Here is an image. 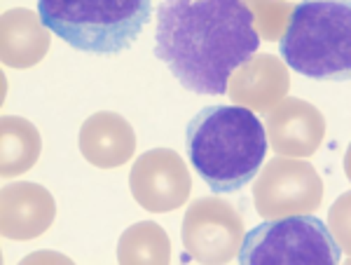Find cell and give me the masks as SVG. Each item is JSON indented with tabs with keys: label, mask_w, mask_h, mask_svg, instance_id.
Segmentation results:
<instances>
[{
	"label": "cell",
	"mask_w": 351,
	"mask_h": 265,
	"mask_svg": "<svg viewBox=\"0 0 351 265\" xmlns=\"http://www.w3.org/2000/svg\"><path fill=\"white\" fill-rule=\"evenodd\" d=\"M342 261L335 235L316 216L269 218L256 225L243 238L239 263L271 265V263H302V265H335Z\"/></svg>",
	"instance_id": "obj_5"
},
{
	"label": "cell",
	"mask_w": 351,
	"mask_h": 265,
	"mask_svg": "<svg viewBox=\"0 0 351 265\" xmlns=\"http://www.w3.org/2000/svg\"><path fill=\"white\" fill-rule=\"evenodd\" d=\"M185 261L228 263L239 256L243 221L239 211L220 197H199L188 207L180 230Z\"/></svg>",
	"instance_id": "obj_7"
},
{
	"label": "cell",
	"mask_w": 351,
	"mask_h": 265,
	"mask_svg": "<svg viewBox=\"0 0 351 265\" xmlns=\"http://www.w3.org/2000/svg\"><path fill=\"white\" fill-rule=\"evenodd\" d=\"M28 10H12L3 16V61L8 66H31L43 59L47 49V38L33 21Z\"/></svg>",
	"instance_id": "obj_13"
},
{
	"label": "cell",
	"mask_w": 351,
	"mask_h": 265,
	"mask_svg": "<svg viewBox=\"0 0 351 265\" xmlns=\"http://www.w3.org/2000/svg\"><path fill=\"white\" fill-rule=\"evenodd\" d=\"M120 263H169L171 242L157 223H136L120 240Z\"/></svg>",
	"instance_id": "obj_15"
},
{
	"label": "cell",
	"mask_w": 351,
	"mask_h": 265,
	"mask_svg": "<svg viewBox=\"0 0 351 265\" xmlns=\"http://www.w3.org/2000/svg\"><path fill=\"white\" fill-rule=\"evenodd\" d=\"M230 84V97L234 104L251 111H269L288 92L286 66L274 54H260L234 73Z\"/></svg>",
	"instance_id": "obj_12"
},
{
	"label": "cell",
	"mask_w": 351,
	"mask_h": 265,
	"mask_svg": "<svg viewBox=\"0 0 351 265\" xmlns=\"http://www.w3.org/2000/svg\"><path fill=\"white\" fill-rule=\"evenodd\" d=\"M246 3H251L253 8H256L253 16L258 14L256 21H258L260 38H265V41H276V38L284 36V33H281L284 16L293 12L288 5H279V8H276L274 0H246Z\"/></svg>",
	"instance_id": "obj_16"
},
{
	"label": "cell",
	"mask_w": 351,
	"mask_h": 265,
	"mask_svg": "<svg viewBox=\"0 0 351 265\" xmlns=\"http://www.w3.org/2000/svg\"><path fill=\"white\" fill-rule=\"evenodd\" d=\"M253 200L263 218L309 214L324 200V181L309 162L298 157H274L260 169Z\"/></svg>",
	"instance_id": "obj_6"
},
{
	"label": "cell",
	"mask_w": 351,
	"mask_h": 265,
	"mask_svg": "<svg viewBox=\"0 0 351 265\" xmlns=\"http://www.w3.org/2000/svg\"><path fill=\"white\" fill-rule=\"evenodd\" d=\"M132 195L148 211H173L190 197L192 178L183 157L171 148L148 150L134 162Z\"/></svg>",
	"instance_id": "obj_8"
},
{
	"label": "cell",
	"mask_w": 351,
	"mask_h": 265,
	"mask_svg": "<svg viewBox=\"0 0 351 265\" xmlns=\"http://www.w3.org/2000/svg\"><path fill=\"white\" fill-rule=\"evenodd\" d=\"M279 52L311 80H351V0H300L279 38Z\"/></svg>",
	"instance_id": "obj_3"
},
{
	"label": "cell",
	"mask_w": 351,
	"mask_h": 265,
	"mask_svg": "<svg viewBox=\"0 0 351 265\" xmlns=\"http://www.w3.org/2000/svg\"><path fill=\"white\" fill-rule=\"evenodd\" d=\"M328 223H330V233L335 235L339 249L347 251L351 258V190L339 195L335 205L330 207Z\"/></svg>",
	"instance_id": "obj_17"
},
{
	"label": "cell",
	"mask_w": 351,
	"mask_h": 265,
	"mask_svg": "<svg viewBox=\"0 0 351 265\" xmlns=\"http://www.w3.org/2000/svg\"><path fill=\"white\" fill-rule=\"evenodd\" d=\"M80 150L94 167H120L136 150L134 129L117 113H96L80 129Z\"/></svg>",
	"instance_id": "obj_11"
},
{
	"label": "cell",
	"mask_w": 351,
	"mask_h": 265,
	"mask_svg": "<svg viewBox=\"0 0 351 265\" xmlns=\"http://www.w3.org/2000/svg\"><path fill=\"white\" fill-rule=\"evenodd\" d=\"M185 150L213 193H239L267 155V129L246 106H206L190 120Z\"/></svg>",
	"instance_id": "obj_2"
},
{
	"label": "cell",
	"mask_w": 351,
	"mask_h": 265,
	"mask_svg": "<svg viewBox=\"0 0 351 265\" xmlns=\"http://www.w3.org/2000/svg\"><path fill=\"white\" fill-rule=\"evenodd\" d=\"M54 221V200L43 185L14 183L3 188V235L31 240Z\"/></svg>",
	"instance_id": "obj_10"
},
{
	"label": "cell",
	"mask_w": 351,
	"mask_h": 265,
	"mask_svg": "<svg viewBox=\"0 0 351 265\" xmlns=\"http://www.w3.org/2000/svg\"><path fill=\"white\" fill-rule=\"evenodd\" d=\"M40 155L38 129L24 117H3V176L28 172Z\"/></svg>",
	"instance_id": "obj_14"
},
{
	"label": "cell",
	"mask_w": 351,
	"mask_h": 265,
	"mask_svg": "<svg viewBox=\"0 0 351 265\" xmlns=\"http://www.w3.org/2000/svg\"><path fill=\"white\" fill-rule=\"evenodd\" d=\"M40 24L71 47L120 54L136 43L152 16V0H38Z\"/></svg>",
	"instance_id": "obj_4"
},
{
	"label": "cell",
	"mask_w": 351,
	"mask_h": 265,
	"mask_svg": "<svg viewBox=\"0 0 351 265\" xmlns=\"http://www.w3.org/2000/svg\"><path fill=\"white\" fill-rule=\"evenodd\" d=\"M344 174H347V178L351 181V143L347 148V155H344Z\"/></svg>",
	"instance_id": "obj_18"
},
{
	"label": "cell",
	"mask_w": 351,
	"mask_h": 265,
	"mask_svg": "<svg viewBox=\"0 0 351 265\" xmlns=\"http://www.w3.org/2000/svg\"><path fill=\"white\" fill-rule=\"evenodd\" d=\"M260 33L246 0H162L155 56L185 89L228 92L230 78L258 52Z\"/></svg>",
	"instance_id": "obj_1"
},
{
	"label": "cell",
	"mask_w": 351,
	"mask_h": 265,
	"mask_svg": "<svg viewBox=\"0 0 351 265\" xmlns=\"http://www.w3.org/2000/svg\"><path fill=\"white\" fill-rule=\"evenodd\" d=\"M265 129L269 134L271 148L279 155L309 157L324 141L326 120L316 106L291 97L267 113Z\"/></svg>",
	"instance_id": "obj_9"
}]
</instances>
